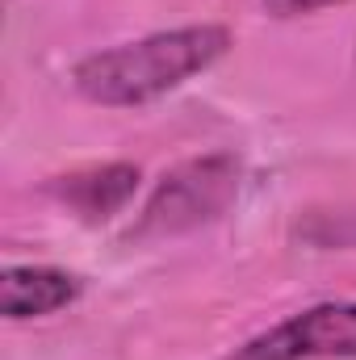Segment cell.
I'll list each match as a JSON object with an SVG mask.
<instances>
[{
	"label": "cell",
	"mask_w": 356,
	"mask_h": 360,
	"mask_svg": "<svg viewBox=\"0 0 356 360\" xmlns=\"http://www.w3.org/2000/svg\"><path fill=\"white\" fill-rule=\"evenodd\" d=\"M227 51H231V34L222 25L164 30V34L122 42V46H109V51L80 59L72 72V84L80 96L109 105V109L147 105L164 92L180 89L189 76L214 68Z\"/></svg>",
	"instance_id": "1"
},
{
	"label": "cell",
	"mask_w": 356,
	"mask_h": 360,
	"mask_svg": "<svg viewBox=\"0 0 356 360\" xmlns=\"http://www.w3.org/2000/svg\"><path fill=\"white\" fill-rule=\"evenodd\" d=\"M235 197H239V160L235 155H201V160L177 164L172 172H164L155 193L147 197L130 239L197 231V226L222 218Z\"/></svg>",
	"instance_id": "2"
},
{
	"label": "cell",
	"mask_w": 356,
	"mask_h": 360,
	"mask_svg": "<svg viewBox=\"0 0 356 360\" xmlns=\"http://www.w3.org/2000/svg\"><path fill=\"white\" fill-rule=\"evenodd\" d=\"M356 356V302L310 306L248 340L227 360H348Z\"/></svg>",
	"instance_id": "3"
},
{
	"label": "cell",
	"mask_w": 356,
	"mask_h": 360,
	"mask_svg": "<svg viewBox=\"0 0 356 360\" xmlns=\"http://www.w3.org/2000/svg\"><path fill=\"white\" fill-rule=\"evenodd\" d=\"M80 297V281L63 269H42V264H21L4 269L0 276V310L4 319H42Z\"/></svg>",
	"instance_id": "4"
},
{
	"label": "cell",
	"mask_w": 356,
	"mask_h": 360,
	"mask_svg": "<svg viewBox=\"0 0 356 360\" xmlns=\"http://www.w3.org/2000/svg\"><path fill=\"white\" fill-rule=\"evenodd\" d=\"M139 188V168L134 164H101V168H84L72 176H59L51 184V193L72 205L84 222H105L109 214H117Z\"/></svg>",
	"instance_id": "5"
},
{
	"label": "cell",
	"mask_w": 356,
	"mask_h": 360,
	"mask_svg": "<svg viewBox=\"0 0 356 360\" xmlns=\"http://www.w3.org/2000/svg\"><path fill=\"white\" fill-rule=\"evenodd\" d=\"M331 4H348V0H265V8L272 17H302V13H319Z\"/></svg>",
	"instance_id": "6"
}]
</instances>
